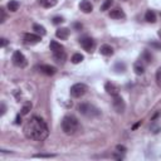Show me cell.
Listing matches in <instances>:
<instances>
[{
    "mask_svg": "<svg viewBox=\"0 0 161 161\" xmlns=\"http://www.w3.org/2000/svg\"><path fill=\"white\" fill-rule=\"evenodd\" d=\"M24 135L30 140L44 141L49 135V130L47 123L42 118L31 117L24 126Z\"/></svg>",
    "mask_w": 161,
    "mask_h": 161,
    "instance_id": "obj_1",
    "label": "cell"
},
{
    "mask_svg": "<svg viewBox=\"0 0 161 161\" xmlns=\"http://www.w3.org/2000/svg\"><path fill=\"white\" fill-rule=\"evenodd\" d=\"M78 120L74 116H66L62 120V130L66 135H73L78 130Z\"/></svg>",
    "mask_w": 161,
    "mask_h": 161,
    "instance_id": "obj_2",
    "label": "cell"
},
{
    "mask_svg": "<svg viewBox=\"0 0 161 161\" xmlns=\"http://www.w3.org/2000/svg\"><path fill=\"white\" fill-rule=\"evenodd\" d=\"M78 111L81 115L86 116V117H97L100 116V110L97 107H94L93 105L91 103H87V102H83V103H79L78 105Z\"/></svg>",
    "mask_w": 161,
    "mask_h": 161,
    "instance_id": "obj_3",
    "label": "cell"
},
{
    "mask_svg": "<svg viewBox=\"0 0 161 161\" xmlns=\"http://www.w3.org/2000/svg\"><path fill=\"white\" fill-rule=\"evenodd\" d=\"M87 92V86L83 83H76L71 87V96L73 98H79Z\"/></svg>",
    "mask_w": 161,
    "mask_h": 161,
    "instance_id": "obj_4",
    "label": "cell"
},
{
    "mask_svg": "<svg viewBox=\"0 0 161 161\" xmlns=\"http://www.w3.org/2000/svg\"><path fill=\"white\" fill-rule=\"evenodd\" d=\"M13 63H14V66L19 67V68H24L26 67V58L24 57V54L20 52V50H15L14 54H13Z\"/></svg>",
    "mask_w": 161,
    "mask_h": 161,
    "instance_id": "obj_5",
    "label": "cell"
},
{
    "mask_svg": "<svg viewBox=\"0 0 161 161\" xmlns=\"http://www.w3.org/2000/svg\"><path fill=\"white\" fill-rule=\"evenodd\" d=\"M79 44H81V47H82L86 52H88V53H92V52L94 50V48H96V42H94L92 38H89V37L82 38V39L79 40Z\"/></svg>",
    "mask_w": 161,
    "mask_h": 161,
    "instance_id": "obj_6",
    "label": "cell"
},
{
    "mask_svg": "<svg viewBox=\"0 0 161 161\" xmlns=\"http://www.w3.org/2000/svg\"><path fill=\"white\" fill-rule=\"evenodd\" d=\"M112 106L115 108V111L117 113H123L125 112V108H126V105H125V101L121 96H113V101H112Z\"/></svg>",
    "mask_w": 161,
    "mask_h": 161,
    "instance_id": "obj_7",
    "label": "cell"
},
{
    "mask_svg": "<svg viewBox=\"0 0 161 161\" xmlns=\"http://www.w3.org/2000/svg\"><path fill=\"white\" fill-rule=\"evenodd\" d=\"M24 42L26 44H36L40 42V36L39 34H33V33H26L24 34Z\"/></svg>",
    "mask_w": 161,
    "mask_h": 161,
    "instance_id": "obj_8",
    "label": "cell"
},
{
    "mask_svg": "<svg viewBox=\"0 0 161 161\" xmlns=\"http://www.w3.org/2000/svg\"><path fill=\"white\" fill-rule=\"evenodd\" d=\"M38 69H39L42 73H44L45 76H53V74H55V72H57V69H55L53 66H49V64H43V66H39Z\"/></svg>",
    "mask_w": 161,
    "mask_h": 161,
    "instance_id": "obj_9",
    "label": "cell"
},
{
    "mask_svg": "<svg viewBox=\"0 0 161 161\" xmlns=\"http://www.w3.org/2000/svg\"><path fill=\"white\" fill-rule=\"evenodd\" d=\"M55 36H57V38L60 39V40H66V39L69 37V29H68V28H59V29H57V31H55Z\"/></svg>",
    "mask_w": 161,
    "mask_h": 161,
    "instance_id": "obj_10",
    "label": "cell"
},
{
    "mask_svg": "<svg viewBox=\"0 0 161 161\" xmlns=\"http://www.w3.org/2000/svg\"><path fill=\"white\" fill-rule=\"evenodd\" d=\"M105 89H106V92L108 93V94H111L112 97L113 96H117L118 94V87L116 86V84H113V83H111V82H107L106 84H105Z\"/></svg>",
    "mask_w": 161,
    "mask_h": 161,
    "instance_id": "obj_11",
    "label": "cell"
},
{
    "mask_svg": "<svg viewBox=\"0 0 161 161\" xmlns=\"http://www.w3.org/2000/svg\"><path fill=\"white\" fill-rule=\"evenodd\" d=\"M79 9H81L83 13L88 14V13H91V12L93 10V5L91 4V2H88V0H82L81 4H79Z\"/></svg>",
    "mask_w": 161,
    "mask_h": 161,
    "instance_id": "obj_12",
    "label": "cell"
},
{
    "mask_svg": "<svg viewBox=\"0 0 161 161\" xmlns=\"http://www.w3.org/2000/svg\"><path fill=\"white\" fill-rule=\"evenodd\" d=\"M110 17H111L112 19H125V18H126L123 10L120 9V8H116V9L111 10V12H110Z\"/></svg>",
    "mask_w": 161,
    "mask_h": 161,
    "instance_id": "obj_13",
    "label": "cell"
},
{
    "mask_svg": "<svg viewBox=\"0 0 161 161\" xmlns=\"http://www.w3.org/2000/svg\"><path fill=\"white\" fill-rule=\"evenodd\" d=\"M53 59L59 63V64H64V62H66L67 59V55H66V52H58V53H53Z\"/></svg>",
    "mask_w": 161,
    "mask_h": 161,
    "instance_id": "obj_14",
    "label": "cell"
},
{
    "mask_svg": "<svg viewBox=\"0 0 161 161\" xmlns=\"http://www.w3.org/2000/svg\"><path fill=\"white\" fill-rule=\"evenodd\" d=\"M49 48H50V50H52V54H53V53H58V52H63V50H64L63 45L59 44V43L55 42V40H52V42H50Z\"/></svg>",
    "mask_w": 161,
    "mask_h": 161,
    "instance_id": "obj_15",
    "label": "cell"
},
{
    "mask_svg": "<svg viewBox=\"0 0 161 161\" xmlns=\"http://www.w3.org/2000/svg\"><path fill=\"white\" fill-rule=\"evenodd\" d=\"M100 52H101V54H102V55L110 57V55H112V54H113V48H112L111 45H108V44H103V45H101Z\"/></svg>",
    "mask_w": 161,
    "mask_h": 161,
    "instance_id": "obj_16",
    "label": "cell"
},
{
    "mask_svg": "<svg viewBox=\"0 0 161 161\" xmlns=\"http://www.w3.org/2000/svg\"><path fill=\"white\" fill-rule=\"evenodd\" d=\"M38 3L40 4V7L49 9V8H53V7L57 5L58 0H38Z\"/></svg>",
    "mask_w": 161,
    "mask_h": 161,
    "instance_id": "obj_17",
    "label": "cell"
},
{
    "mask_svg": "<svg viewBox=\"0 0 161 161\" xmlns=\"http://www.w3.org/2000/svg\"><path fill=\"white\" fill-rule=\"evenodd\" d=\"M134 71H135V73L139 74V76L144 74V72H145V64H144L141 60L136 62V63L134 64Z\"/></svg>",
    "mask_w": 161,
    "mask_h": 161,
    "instance_id": "obj_18",
    "label": "cell"
},
{
    "mask_svg": "<svg viewBox=\"0 0 161 161\" xmlns=\"http://www.w3.org/2000/svg\"><path fill=\"white\" fill-rule=\"evenodd\" d=\"M33 30L36 31L37 34H39V36H45L47 34L45 28L43 25H40V24H33Z\"/></svg>",
    "mask_w": 161,
    "mask_h": 161,
    "instance_id": "obj_19",
    "label": "cell"
},
{
    "mask_svg": "<svg viewBox=\"0 0 161 161\" xmlns=\"http://www.w3.org/2000/svg\"><path fill=\"white\" fill-rule=\"evenodd\" d=\"M145 20L149 23H155L156 21V14L154 10H147L145 14Z\"/></svg>",
    "mask_w": 161,
    "mask_h": 161,
    "instance_id": "obj_20",
    "label": "cell"
},
{
    "mask_svg": "<svg viewBox=\"0 0 161 161\" xmlns=\"http://www.w3.org/2000/svg\"><path fill=\"white\" fill-rule=\"evenodd\" d=\"M151 60H152L151 53H150L149 50H145V52L142 53V55H141V62H142L144 64H149V63H151Z\"/></svg>",
    "mask_w": 161,
    "mask_h": 161,
    "instance_id": "obj_21",
    "label": "cell"
},
{
    "mask_svg": "<svg viewBox=\"0 0 161 161\" xmlns=\"http://www.w3.org/2000/svg\"><path fill=\"white\" fill-rule=\"evenodd\" d=\"M19 7H20V4H19L18 0H10V2L8 3V9L13 13H15L19 9Z\"/></svg>",
    "mask_w": 161,
    "mask_h": 161,
    "instance_id": "obj_22",
    "label": "cell"
},
{
    "mask_svg": "<svg viewBox=\"0 0 161 161\" xmlns=\"http://www.w3.org/2000/svg\"><path fill=\"white\" fill-rule=\"evenodd\" d=\"M115 71H116L117 73H125V71H126V64H125V63H122V62L116 63V66H115Z\"/></svg>",
    "mask_w": 161,
    "mask_h": 161,
    "instance_id": "obj_23",
    "label": "cell"
},
{
    "mask_svg": "<svg viewBox=\"0 0 161 161\" xmlns=\"http://www.w3.org/2000/svg\"><path fill=\"white\" fill-rule=\"evenodd\" d=\"M30 110H31V102H25V103H24V106L21 107L20 115L25 116V115H28V113H29V111H30Z\"/></svg>",
    "mask_w": 161,
    "mask_h": 161,
    "instance_id": "obj_24",
    "label": "cell"
},
{
    "mask_svg": "<svg viewBox=\"0 0 161 161\" xmlns=\"http://www.w3.org/2000/svg\"><path fill=\"white\" fill-rule=\"evenodd\" d=\"M71 60H72L73 64H78V63H81L83 60V55L81 53H76V54H73V57H72Z\"/></svg>",
    "mask_w": 161,
    "mask_h": 161,
    "instance_id": "obj_25",
    "label": "cell"
},
{
    "mask_svg": "<svg viewBox=\"0 0 161 161\" xmlns=\"http://www.w3.org/2000/svg\"><path fill=\"white\" fill-rule=\"evenodd\" d=\"M113 4V0H105V3L101 5V12H106L111 8V5Z\"/></svg>",
    "mask_w": 161,
    "mask_h": 161,
    "instance_id": "obj_26",
    "label": "cell"
},
{
    "mask_svg": "<svg viewBox=\"0 0 161 161\" xmlns=\"http://www.w3.org/2000/svg\"><path fill=\"white\" fill-rule=\"evenodd\" d=\"M156 83H157V86L161 88V67L156 71Z\"/></svg>",
    "mask_w": 161,
    "mask_h": 161,
    "instance_id": "obj_27",
    "label": "cell"
},
{
    "mask_svg": "<svg viewBox=\"0 0 161 161\" xmlns=\"http://www.w3.org/2000/svg\"><path fill=\"white\" fill-rule=\"evenodd\" d=\"M149 44H150L151 48L157 49V50H161V42H150Z\"/></svg>",
    "mask_w": 161,
    "mask_h": 161,
    "instance_id": "obj_28",
    "label": "cell"
},
{
    "mask_svg": "<svg viewBox=\"0 0 161 161\" xmlns=\"http://www.w3.org/2000/svg\"><path fill=\"white\" fill-rule=\"evenodd\" d=\"M63 21H64L63 17H54V18H53V24H55V25H58V24H62Z\"/></svg>",
    "mask_w": 161,
    "mask_h": 161,
    "instance_id": "obj_29",
    "label": "cell"
},
{
    "mask_svg": "<svg viewBox=\"0 0 161 161\" xmlns=\"http://www.w3.org/2000/svg\"><path fill=\"white\" fill-rule=\"evenodd\" d=\"M55 155H49V154H39V155H34V157H40V159H50L54 157Z\"/></svg>",
    "mask_w": 161,
    "mask_h": 161,
    "instance_id": "obj_30",
    "label": "cell"
},
{
    "mask_svg": "<svg viewBox=\"0 0 161 161\" xmlns=\"http://www.w3.org/2000/svg\"><path fill=\"white\" fill-rule=\"evenodd\" d=\"M4 20H5V12L3 8H0V21L4 23Z\"/></svg>",
    "mask_w": 161,
    "mask_h": 161,
    "instance_id": "obj_31",
    "label": "cell"
},
{
    "mask_svg": "<svg viewBox=\"0 0 161 161\" xmlns=\"http://www.w3.org/2000/svg\"><path fill=\"white\" fill-rule=\"evenodd\" d=\"M116 150H117L118 152H126V147H125L123 145H117V146H116Z\"/></svg>",
    "mask_w": 161,
    "mask_h": 161,
    "instance_id": "obj_32",
    "label": "cell"
},
{
    "mask_svg": "<svg viewBox=\"0 0 161 161\" xmlns=\"http://www.w3.org/2000/svg\"><path fill=\"white\" fill-rule=\"evenodd\" d=\"M0 40H2V42H0V47H2V48H4V47L8 44V40H7L5 38H2Z\"/></svg>",
    "mask_w": 161,
    "mask_h": 161,
    "instance_id": "obj_33",
    "label": "cell"
},
{
    "mask_svg": "<svg viewBox=\"0 0 161 161\" xmlns=\"http://www.w3.org/2000/svg\"><path fill=\"white\" fill-rule=\"evenodd\" d=\"M5 105L4 103H2V116H4V113H5Z\"/></svg>",
    "mask_w": 161,
    "mask_h": 161,
    "instance_id": "obj_34",
    "label": "cell"
},
{
    "mask_svg": "<svg viewBox=\"0 0 161 161\" xmlns=\"http://www.w3.org/2000/svg\"><path fill=\"white\" fill-rule=\"evenodd\" d=\"M140 125H141V121H139L137 123H135V125H134V127H132V130H136V128H137V127H139Z\"/></svg>",
    "mask_w": 161,
    "mask_h": 161,
    "instance_id": "obj_35",
    "label": "cell"
},
{
    "mask_svg": "<svg viewBox=\"0 0 161 161\" xmlns=\"http://www.w3.org/2000/svg\"><path fill=\"white\" fill-rule=\"evenodd\" d=\"M74 28H76V29H81V28H82V24H79V23H74Z\"/></svg>",
    "mask_w": 161,
    "mask_h": 161,
    "instance_id": "obj_36",
    "label": "cell"
},
{
    "mask_svg": "<svg viewBox=\"0 0 161 161\" xmlns=\"http://www.w3.org/2000/svg\"><path fill=\"white\" fill-rule=\"evenodd\" d=\"M20 122H21V121H20V116L18 115V116H17V121H15V123H17V125H19Z\"/></svg>",
    "mask_w": 161,
    "mask_h": 161,
    "instance_id": "obj_37",
    "label": "cell"
}]
</instances>
